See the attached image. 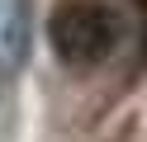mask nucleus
Listing matches in <instances>:
<instances>
[{"instance_id": "nucleus-1", "label": "nucleus", "mask_w": 147, "mask_h": 142, "mask_svg": "<svg viewBox=\"0 0 147 142\" xmlns=\"http://www.w3.org/2000/svg\"><path fill=\"white\" fill-rule=\"evenodd\" d=\"M48 43L67 66H100L119 43V19L114 9L90 5V0H71L57 5L48 19Z\"/></svg>"}]
</instances>
